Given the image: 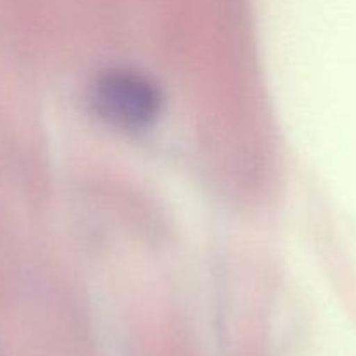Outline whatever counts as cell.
<instances>
[{"label": "cell", "mask_w": 356, "mask_h": 356, "mask_svg": "<svg viewBox=\"0 0 356 356\" xmlns=\"http://www.w3.org/2000/svg\"><path fill=\"white\" fill-rule=\"evenodd\" d=\"M90 110L113 127L139 131L156 120L163 94L152 76L132 68H108L89 87Z\"/></svg>", "instance_id": "1"}]
</instances>
